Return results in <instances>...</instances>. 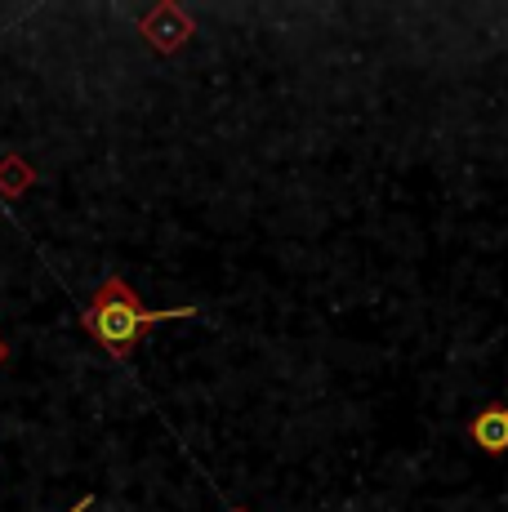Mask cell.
<instances>
[{"label":"cell","mask_w":508,"mask_h":512,"mask_svg":"<svg viewBox=\"0 0 508 512\" xmlns=\"http://www.w3.org/2000/svg\"><path fill=\"white\" fill-rule=\"evenodd\" d=\"M188 317H197V308H143L139 294H134V285H125L121 277H107L99 290H94L81 326L90 330L112 357L125 361L130 348L148 330H156L161 321H188Z\"/></svg>","instance_id":"1"},{"label":"cell","mask_w":508,"mask_h":512,"mask_svg":"<svg viewBox=\"0 0 508 512\" xmlns=\"http://www.w3.org/2000/svg\"><path fill=\"white\" fill-rule=\"evenodd\" d=\"M143 36H148L161 54H174V49L192 36V23L174 5H161V9H152V14L143 18Z\"/></svg>","instance_id":"2"},{"label":"cell","mask_w":508,"mask_h":512,"mask_svg":"<svg viewBox=\"0 0 508 512\" xmlns=\"http://www.w3.org/2000/svg\"><path fill=\"white\" fill-rule=\"evenodd\" d=\"M468 437L482 450H491V455H504L508 450V401L504 406H486L482 415L468 423Z\"/></svg>","instance_id":"3"},{"label":"cell","mask_w":508,"mask_h":512,"mask_svg":"<svg viewBox=\"0 0 508 512\" xmlns=\"http://www.w3.org/2000/svg\"><path fill=\"white\" fill-rule=\"evenodd\" d=\"M90 504H94V499H76V504H72V512H90Z\"/></svg>","instance_id":"4"},{"label":"cell","mask_w":508,"mask_h":512,"mask_svg":"<svg viewBox=\"0 0 508 512\" xmlns=\"http://www.w3.org/2000/svg\"><path fill=\"white\" fill-rule=\"evenodd\" d=\"M5 357H9V352H5V339H0V366H5Z\"/></svg>","instance_id":"5"}]
</instances>
